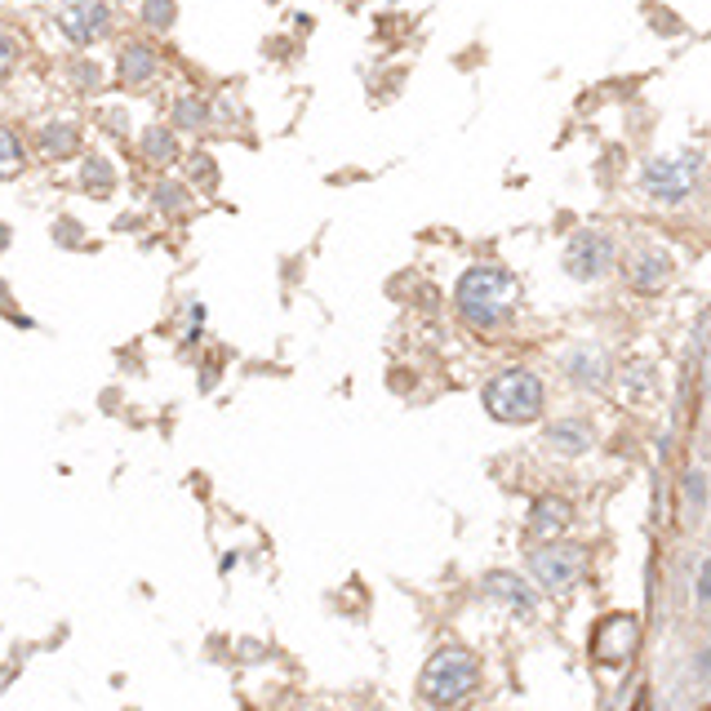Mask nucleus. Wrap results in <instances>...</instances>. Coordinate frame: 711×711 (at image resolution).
I'll return each mask as SVG.
<instances>
[{
	"label": "nucleus",
	"mask_w": 711,
	"mask_h": 711,
	"mask_svg": "<svg viewBox=\"0 0 711 711\" xmlns=\"http://www.w3.org/2000/svg\"><path fill=\"white\" fill-rule=\"evenodd\" d=\"M476 685H481V663L472 650H459V644L436 650L418 676V694L431 711H463Z\"/></svg>",
	"instance_id": "1"
},
{
	"label": "nucleus",
	"mask_w": 711,
	"mask_h": 711,
	"mask_svg": "<svg viewBox=\"0 0 711 711\" xmlns=\"http://www.w3.org/2000/svg\"><path fill=\"white\" fill-rule=\"evenodd\" d=\"M459 307H463V316L472 320V325L494 330L516 307V281L502 268H472L459 281Z\"/></svg>",
	"instance_id": "2"
},
{
	"label": "nucleus",
	"mask_w": 711,
	"mask_h": 711,
	"mask_svg": "<svg viewBox=\"0 0 711 711\" xmlns=\"http://www.w3.org/2000/svg\"><path fill=\"white\" fill-rule=\"evenodd\" d=\"M485 410L498 423H534L543 418V382L530 369H502L489 387H485Z\"/></svg>",
	"instance_id": "3"
},
{
	"label": "nucleus",
	"mask_w": 711,
	"mask_h": 711,
	"mask_svg": "<svg viewBox=\"0 0 711 711\" xmlns=\"http://www.w3.org/2000/svg\"><path fill=\"white\" fill-rule=\"evenodd\" d=\"M640 650V618L636 614H605L592 627V644L588 654L596 667H627Z\"/></svg>",
	"instance_id": "4"
},
{
	"label": "nucleus",
	"mask_w": 711,
	"mask_h": 711,
	"mask_svg": "<svg viewBox=\"0 0 711 711\" xmlns=\"http://www.w3.org/2000/svg\"><path fill=\"white\" fill-rule=\"evenodd\" d=\"M583 565H588V552L583 547H538L534 556H530V573H534V583L543 588V592H560V588H569L578 573H583Z\"/></svg>",
	"instance_id": "5"
},
{
	"label": "nucleus",
	"mask_w": 711,
	"mask_h": 711,
	"mask_svg": "<svg viewBox=\"0 0 711 711\" xmlns=\"http://www.w3.org/2000/svg\"><path fill=\"white\" fill-rule=\"evenodd\" d=\"M58 23H62V32H68L76 45H90L107 27V5H98V0H68L62 14H58Z\"/></svg>",
	"instance_id": "6"
},
{
	"label": "nucleus",
	"mask_w": 711,
	"mask_h": 711,
	"mask_svg": "<svg viewBox=\"0 0 711 711\" xmlns=\"http://www.w3.org/2000/svg\"><path fill=\"white\" fill-rule=\"evenodd\" d=\"M569 521H573V502H569V498H556V494H543V498L534 502V511H530V534L547 543V538L565 534Z\"/></svg>",
	"instance_id": "7"
},
{
	"label": "nucleus",
	"mask_w": 711,
	"mask_h": 711,
	"mask_svg": "<svg viewBox=\"0 0 711 711\" xmlns=\"http://www.w3.org/2000/svg\"><path fill=\"white\" fill-rule=\"evenodd\" d=\"M605 268H609V245H605L601 236H578V240L569 245V272H573V276L592 281V276H601Z\"/></svg>",
	"instance_id": "8"
},
{
	"label": "nucleus",
	"mask_w": 711,
	"mask_h": 711,
	"mask_svg": "<svg viewBox=\"0 0 711 711\" xmlns=\"http://www.w3.org/2000/svg\"><path fill=\"white\" fill-rule=\"evenodd\" d=\"M152 72H156L152 49L139 45V40H129V45L120 49V68H116V76H120L125 85H143V81H152Z\"/></svg>",
	"instance_id": "9"
},
{
	"label": "nucleus",
	"mask_w": 711,
	"mask_h": 711,
	"mask_svg": "<svg viewBox=\"0 0 711 711\" xmlns=\"http://www.w3.org/2000/svg\"><path fill=\"white\" fill-rule=\"evenodd\" d=\"M689 169H694V165H689ZM689 169H685V161H676V165H654L650 174H644V187H650L654 197L676 201V197H685V191H689Z\"/></svg>",
	"instance_id": "10"
},
{
	"label": "nucleus",
	"mask_w": 711,
	"mask_h": 711,
	"mask_svg": "<svg viewBox=\"0 0 711 711\" xmlns=\"http://www.w3.org/2000/svg\"><path fill=\"white\" fill-rule=\"evenodd\" d=\"M498 601H507V605H516V609H530L534 605V596L525 592V583L516 573H489V583H485Z\"/></svg>",
	"instance_id": "11"
},
{
	"label": "nucleus",
	"mask_w": 711,
	"mask_h": 711,
	"mask_svg": "<svg viewBox=\"0 0 711 711\" xmlns=\"http://www.w3.org/2000/svg\"><path fill=\"white\" fill-rule=\"evenodd\" d=\"M19 169H23V143L10 129H0V178H14Z\"/></svg>",
	"instance_id": "12"
},
{
	"label": "nucleus",
	"mask_w": 711,
	"mask_h": 711,
	"mask_svg": "<svg viewBox=\"0 0 711 711\" xmlns=\"http://www.w3.org/2000/svg\"><path fill=\"white\" fill-rule=\"evenodd\" d=\"M111 182H116V174H111V165H107V161H98V156H94V161H85V169H81V187H90L94 197H103V191H107Z\"/></svg>",
	"instance_id": "13"
},
{
	"label": "nucleus",
	"mask_w": 711,
	"mask_h": 711,
	"mask_svg": "<svg viewBox=\"0 0 711 711\" xmlns=\"http://www.w3.org/2000/svg\"><path fill=\"white\" fill-rule=\"evenodd\" d=\"M40 143L49 147V156H68L76 147V129L72 125H49L45 134H40Z\"/></svg>",
	"instance_id": "14"
},
{
	"label": "nucleus",
	"mask_w": 711,
	"mask_h": 711,
	"mask_svg": "<svg viewBox=\"0 0 711 711\" xmlns=\"http://www.w3.org/2000/svg\"><path fill=\"white\" fill-rule=\"evenodd\" d=\"M143 147H147L152 161H169V156H174V139L165 134V129H147V134H143Z\"/></svg>",
	"instance_id": "15"
},
{
	"label": "nucleus",
	"mask_w": 711,
	"mask_h": 711,
	"mask_svg": "<svg viewBox=\"0 0 711 711\" xmlns=\"http://www.w3.org/2000/svg\"><path fill=\"white\" fill-rule=\"evenodd\" d=\"M143 19H147L152 27H169V23H174V0H147Z\"/></svg>",
	"instance_id": "16"
},
{
	"label": "nucleus",
	"mask_w": 711,
	"mask_h": 711,
	"mask_svg": "<svg viewBox=\"0 0 711 711\" xmlns=\"http://www.w3.org/2000/svg\"><path fill=\"white\" fill-rule=\"evenodd\" d=\"M14 54H19L14 40H10V36H0V72H10V68H14Z\"/></svg>",
	"instance_id": "17"
},
{
	"label": "nucleus",
	"mask_w": 711,
	"mask_h": 711,
	"mask_svg": "<svg viewBox=\"0 0 711 711\" xmlns=\"http://www.w3.org/2000/svg\"><path fill=\"white\" fill-rule=\"evenodd\" d=\"M650 707H654V694H650V685H644V689L636 694V707H631V711H650Z\"/></svg>",
	"instance_id": "18"
},
{
	"label": "nucleus",
	"mask_w": 711,
	"mask_h": 711,
	"mask_svg": "<svg viewBox=\"0 0 711 711\" xmlns=\"http://www.w3.org/2000/svg\"><path fill=\"white\" fill-rule=\"evenodd\" d=\"M698 592H702V596H711V560L702 565V578H698Z\"/></svg>",
	"instance_id": "19"
},
{
	"label": "nucleus",
	"mask_w": 711,
	"mask_h": 711,
	"mask_svg": "<svg viewBox=\"0 0 711 711\" xmlns=\"http://www.w3.org/2000/svg\"><path fill=\"white\" fill-rule=\"evenodd\" d=\"M5 240H10V232H5V227H0V245H5Z\"/></svg>",
	"instance_id": "20"
},
{
	"label": "nucleus",
	"mask_w": 711,
	"mask_h": 711,
	"mask_svg": "<svg viewBox=\"0 0 711 711\" xmlns=\"http://www.w3.org/2000/svg\"><path fill=\"white\" fill-rule=\"evenodd\" d=\"M707 711H711V707H707Z\"/></svg>",
	"instance_id": "21"
}]
</instances>
